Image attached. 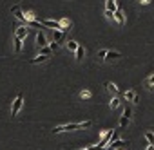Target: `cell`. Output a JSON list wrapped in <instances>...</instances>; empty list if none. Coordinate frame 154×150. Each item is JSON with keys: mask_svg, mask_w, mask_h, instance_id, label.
I'll return each mask as SVG.
<instances>
[{"mask_svg": "<svg viewBox=\"0 0 154 150\" xmlns=\"http://www.w3.org/2000/svg\"><path fill=\"white\" fill-rule=\"evenodd\" d=\"M78 128H84L82 123H67V125H60V127H54V134H60V132H69V130H78Z\"/></svg>", "mask_w": 154, "mask_h": 150, "instance_id": "1", "label": "cell"}, {"mask_svg": "<svg viewBox=\"0 0 154 150\" xmlns=\"http://www.w3.org/2000/svg\"><path fill=\"white\" fill-rule=\"evenodd\" d=\"M40 24H42V26H45V27H49V29H60V31H63V29H65L60 22H56V20H49V18L40 20Z\"/></svg>", "mask_w": 154, "mask_h": 150, "instance_id": "2", "label": "cell"}, {"mask_svg": "<svg viewBox=\"0 0 154 150\" xmlns=\"http://www.w3.org/2000/svg\"><path fill=\"white\" fill-rule=\"evenodd\" d=\"M22 101H24V98H22V94H18V96L15 98V101H13V109H11V116H18V112H20V109H22Z\"/></svg>", "mask_w": 154, "mask_h": 150, "instance_id": "3", "label": "cell"}, {"mask_svg": "<svg viewBox=\"0 0 154 150\" xmlns=\"http://www.w3.org/2000/svg\"><path fill=\"white\" fill-rule=\"evenodd\" d=\"M131 114H132L131 107H125V110H123V116H122V119H120V128H125V127L129 125V121H131Z\"/></svg>", "mask_w": 154, "mask_h": 150, "instance_id": "4", "label": "cell"}, {"mask_svg": "<svg viewBox=\"0 0 154 150\" xmlns=\"http://www.w3.org/2000/svg\"><path fill=\"white\" fill-rule=\"evenodd\" d=\"M109 146H112V148H116V150H123V146L127 145L125 141H122V139H114V141H109L107 143Z\"/></svg>", "mask_w": 154, "mask_h": 150, "instance_id": "5", "label": "cell"}, {"mask_svg": "<svg viewBox=\"0 0 154 150\" xmlns=\"http://www.w3.org/2000/svg\"><path fill=\"white\" fill-rule=\"evenodd\" d=\"M112 132H114V130H107V132H103V137H102V143H100L103 148H105V146H107V143L112 139Z\"/></svg>", "mask_w": 154, "mask_h": 150, "instance_id": "6", "label": "cell"}, {"mask_svg": "<svg viewBox=\"0 0 154 150\" xmlns=\"http://www.w3.org/2000/svg\"><path fill=\"white\" fill-rule=\"evenodd\" d=\"M36 45L38 47H45L47 45V40H45V36H44L42 31H38V34H36Z\"/></svg>", "mask_w": 154, "mask_h": 150, "instance_id": "7", "label": "cell"}, {"mask_svg": "<svg viewBox=\"0 0 154 150\" xmlns=\"http://www.w3.org/2000/svg\"><path fill=\"white\" fill-rule=\"evenodd\" d=\"M11 11H13V13L17 15V18H18L20 22H26V15H24V13L20 11V8H18V6H13V8H11Z\"/></svg>", "mask_w": 154, "mask_h": 150, "instance_id": "8", "label": "cell"}, {"mask_svg": "<svg viewBox=\"0 0 154 150\" xmlns=\"http://www.w3.org/2000/svg\"><path fill=\"white\" fill-rule=\"evenodd\" d=\"M116 58H122V52H118V51H107L103 60H116Z\"/></svg>", "mask_w": 154, "mask_h": 150, "instance_id": "9", "label": "cell"}, {"mask_svg": "<svg viewBox=\"0 0 154 150\" xmlns=\"http://www.w3.org/2000/svg\"><path fill=\"white\" fill-rule=\"evenodd\" d=\"M114 20H116L120 26H123V24H125V16H123V13H122L120 9H116V11H114Z\"/></svg>", "mask_w": 154, "mask_h": 150, "instance_id": "10", "label": "cell"}, {"mask_svg": "<svg viewBox=\"0 0 154 150\" xmlns=\"http://www.w3.org/2000/svg\"><path fill=\"white\" fill-rule=\"evenodd\" d=\"M125 98L129 101H132V103H138V94L134 91H125Z\"/></svg>", "mask_w": 154, "mask_h": 150, "instance_id": "11", "label": "cell"}, {"mask_svg": "<svg viewBox=\"0 0 154 150\" xmlns=\"http://www.w3.org/2000/svg\"><path fill=\"white\" fill-rule=\"evenodd\" d=\"M15 36H18V38H22V40H24V38L27 36V27H26V26L18 27V29H17V33H15Z\"/></svg>", "mask_w": 154, "mask_h": 150, "instance_id": "12", "label": "cell"}, {"mask_svg": "<svg viewBox=\"0 0 154 150\" xmlns=\"http://www.w3.org/2000/svg\"><path fill=\"white\" fill-rule=\"evenodd\" d=\"M22 51V38L15 36V52H20Z\"/></svg>", "mask_w": 154, "mask_h": 150, "instance_id": "13", "label": "cell"}, {"mask_svg": "<svg viewBox=\"0 0 154 150\" xmlns=\"http://www.w3.org/2000/svg\"><path fill=\"white\" fill-rule=\"evenodd\" d=\"M47 58H49V56H45V54H38L36 58H33V60H31V63H42V62H45Z\"/></svg>", "mask_w": 154, "mask_h": 150, "instance_id": "14", "label": "cell"}, {"mask_svg": "<svg viewBox=\"0 0 154 150\" xmlns=\"http://www.w3.org/2000/svg\"><path fill=\"white\" fill-rule=\"evenodd\" d=\"M105 87H107V91H109V92H112V94H118V87H116L114 83L107 82V83H105Z\"/></svg>", "mask_w": 154, "mask_h": 150, "instance_id": "15", "label": "cell"}, {"mask_svg": "<svg viewBox=\"0 0 154 150\" xmlns=\"http://www.w3.org/2000/svg\"><path fill=\"white\" fill-rule=\"evenodd\" d=\"M105 8H107V11H112L114 13L116 11V0H107V6Z\"/></svg>", "mask_w": 154, "mask_h": 150, "instance_id": "16", "label": "cell"}, {"mask_svg": "<svg viewBox=\"0 0 154 150\" xmlns=\"http://www.w3.org/2000/svg\"><path fill=\"white\" fill-rule=\"evenodd\" d=\"M145 139L149 141V145H154V132L147 130V132H145Z\"/></svg>", "mask_w": 154, "mask_h": 150, "instance_id": "17", "label": "cell"}, {"mask_svg": "<svg viewBox=\"0 0 154 150\" xmlns=\"http://www.w3.org/2000/svg\"><path fill=\"white\" fill-rule=\"evenodd\" d=\"M84 54H85V52H84V47H82V45H78V47H76V60H82V58H84Z\"/></svg>", "mask_w": 154, "mask_h": 150, "instance_id": "18", "label": "cell"}, {"mask_svg": "<svg viewBox=\"0 0 154 150\" xmlns=\"http://www.w3.org/2000/svg\"><path fill=\"white\" fill-rule=\"evenodd\" d=\"M76 47H78V42L69 40V44H67V49H69V51H76Z\"/></svg>", "mask_w": 154, "mask_h": 150, "instance_id": "19", "label": "cell"}, {"mask_svg": "<svg viewBox=\"0 0 154 150\" xmlns=\"http://www.w3.org/2000/svg\"><path fill=\"white\" fill-rule=\"evenodd\" d=\"M51 49H49V45H45V47H40V54H45V56H51Z\"/></svg>", "mask_w": 154, "mask_h": 150, "instance_id": "20", "label": "cell"}, {"mask_svg": "<svg viewBox=\"0 0 154 150\" xmlns=\"http://www.w3.org/2000/svg\"><path fill=\"white\" fill-rule=\"evenodd\" d=\"M80 98H82V100H89V98H91V91H87V89H84V91L80 92Z\"/></svg>", "mask_w": 154, "mask_h": 150, "instance_id": "21", "label": "cell"}, {"mask_svg": "<svg viewBox=\"0 0 154 150\" xmlns=\"http://www.w3.org/2000/svg\"><path fill=\"white\" fill-rule=\"evenodd\" d=\"M109 105H111V109H118V105H120V100H118V98H112Z\"/></svg>", "mask_w": 154, "mask_h": 150, "instance_id": "22", "label": "cell"}, {"mask_svg": "<svg viewBox=\"0 0 154 150\" xmlns=\"http://www.w3.org/2000/svg\"><path fill=\"white\" fill-rule=\"evenodd\" d=\"M58 47H60V44H58V42H54V40H53V42L49 44V49H51V51H56Z\"/></svg>", "mask_w": 154, "mask_h": 150, "instance_id": "23", "label": "cell"}, {"mask_svg": "<svg viewBox=\"0 0 154 150\" xmlns=\"http://www.w3.org/2000/svg\"><path fill=\"white\" fill-rule=\"evenodd\" d=\"M82 150H103V146H102V145H98V146H85V148H82Z\"/></svg>", "mask_w": 154, "mask_h": 150, "instance_id": "24", "label": "cell"}, {"mask_svg": "<svg viewBox=\"0 0 154 150\" xmlns=\"http://www.w3.org/2000/svg\"><path fill=\"white\" fill-rule=\"evenodd\" d=\"M105 16H107L109 20H114V13H112V11H107V9H105Z\"/></svg>", "mask_w": 154, "mask_h": 150, "instance_id": "25", "label": "cell"}, {"mask_svg": "<svg viewBox=\"0 0 154 150\" xmlns=\"http://www.w3.org/2000/svg\"><path fill=\"white\" fill-rule=\"evenodd\" d=\"M147 85H149V87H154V74H152V76L147 80Z\"/></svg>", "mask_w": 154, "mask_h": 150, "instance_id": "26", "label": "cell"}, {"mask_svg": "<svg viewBox=\"0 0 154 150\" xmlns=\"http://www.w3.org/2000/svg\"><path fill=\"white\" fill-rule=\"evenodd\" d=\"M105 52H107V49H102V51H98V58H105Z\"/></svg>", "mask_w": 154, "mask_h": 150, "instance_id": "27", "label": "cell"}, {"mask_svg": "<svg viewBox=\"0 0 154 150\" xmlns=\"http://www.w3.org/2000/svg\"><path fill=\"white\" fill-rule=\"evenodd\" d=\"M140 2H141V4H149V2H150V0H140Z\"/></svg>", "mask_w": 154, "mask_h": 150, "instance_id": "28", "label": "cell"}, {"mask_svg": "<svg viewBox=\"0 0 154 150\" xmlns=\"http://www.w3.org/2000/svg\"><path fill=\"white\" fill-rule=\"evenodd\" d=\"M147 150H154V145H149V146H147Z\"/></svg>", "mask_w": 154, "mask_h": 150, "instance_id": "29", "label": "cell"}, {"mask_svg": "<svg viewBox=\"0 0 154 150\" xmlns=\"http://www.w3.org/2000/svg\"><path fill=\"white\" fill-rule=\"evenodd\" d=\"M103 150H116V148H112V146H105Z\"/></svg>", "mask_w": 154, "mask_h": 150, "instance_id": "30", "label": "cell"}]
</instances>
